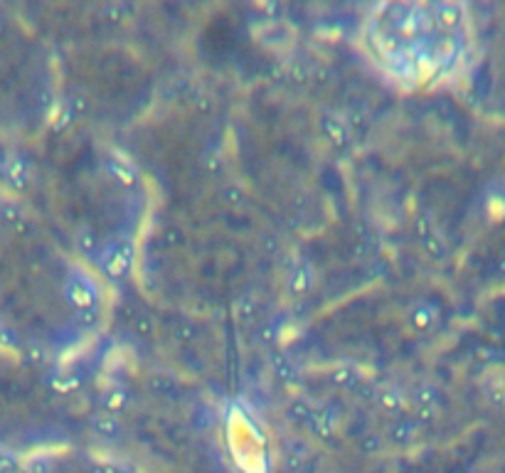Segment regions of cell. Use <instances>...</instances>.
<instances>
[{
  "mask_svg": "<svg viewBox=\"0 0 505 473\" xmlns=\"http://www.w3.org/2000/svg\"><path fill=\"white\" fill-rule=\"evenodd\" d=\"M126 402H129V397H126V395L121 390L109 392V395H106V407H109L111 412H119V409H124Z\"/></svg>",
  "mask_w": 505,
  "mask_h": 473,
  "instance_id": "1",
  "label": "cell"
},
{
  "mask_svg": "<svg viewBox=\"0 0 505 473\" xmlns=\"http://www.w3.org/2000/svg\"><path fill=\"white\" fill-rule=\"evenodd\" d=\"M333 380H336L338 385H353L355 375H350V370H338L336 375H333Z\"/></svg>",
  "mask_w": 505,
  "mask_h": 473,
  "instance_id": "4",
  "label": "cell"
},
{
  "mask_svg": "<svg viewBox=\"0 0 505 473\" xmlns=\"http://www.w3.org/2000/svg\"><path fill=\"white\" fill-rule=\"evenodd\" d=\"M99 429H101L104 436H116V431H119V422H116V417L106 414V417L99 419Z\"/></svg>",
  "mask_w": 505,
  "mask_h": 473,
  "instance_id": "2",
  "label": "cell"
},
{
  "mask_svg": "<svg viewBox=\"0 0 505 473\" xmlns=\"http://www.w3.org/2000/svg\"><path fill=\"white\" fill-rule=\"evenodd\" d=\"M109 170L116 175V178L121 180V183H126V185H129V183H133V173H131V170L126 168V165L114 163V160H111V163H109Z\"/></svg>",
  "mask_w": 505,
  "mask_h": 473,
  "instance_id": "3",
  "label": "cell"
}]
</instances>
